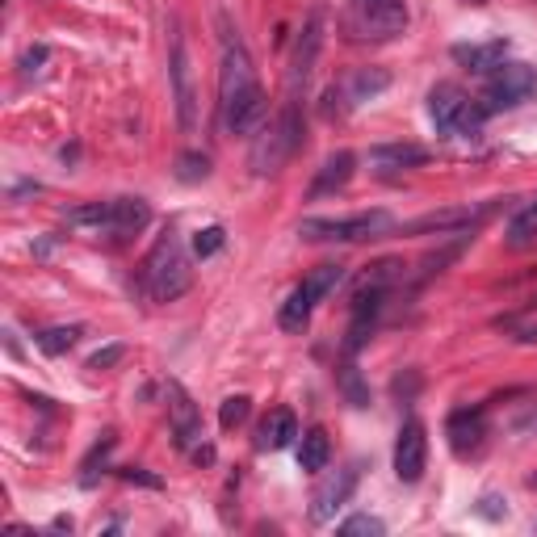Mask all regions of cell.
<instances>
[{
	"mask_svg": "<svg viewBox=\"0 0 537 537\" xmlns=\"http://www.w3.org/2000/svg\"><path fill=\"white\" fill-rule=\"evenodd\" d=\"M219 118H223L227 135H252V131H261L269 118V101H265L261 80H256L252 55L244 51V42L231 34H227L223 72H219Z\"/></svg>",
	"mask_w": 537,
	"mask_h": 537,
	"instance_id": "6da1fadb",
	"label": "cell"
},
{
	"mask_svg": "<svg viewBox=\"0 0 537 537\" xmlns=\"http://www.w3.org/2000/svg\"><path fill=\"white\" fill-rule=\"evenodd\" d=\"M139 286L152 303H177L181 294H189L193 286V261L185 252V240L177 231H164L160 240L152 244V252L143 256L139 269Z\"/></svg>",
	"mask_w": 537,
	"mask_h": 537,
	"instance_id": "7a4b0ae2",
	"label": "cell"
},
{
	"mask_svg": "<svg viewBox=\"0 0 537 537\" xmlns=\"http://www.w3.org/2000/svg\"><path fill=\"white\" fill-rule=\"evenodd\" d=\"M303 147V105L298 101H282V110L269 126H261L252 139L248 164L256 177H273L294 160V152Z\"/></svg>",
	"mask_w": 537,
	"mask_h": 537,
	"instance_id": "3957f363",
	"label": "cell"
},
{
	"mask_svg": "<svg viewBox=\"0 0 537 537\" xmlns=\"http://www.w3.org/2000/svg\"><path fill=\"white\" fill-rule=\"evenodd\" d=\"M428 118H433L437 135L445 139H470L483 131L487 122V105H479L470 93H462L458 84H437L428 93Z\"/></svg>",
	"mask_w": 537,
	"mask_h": 537,
	"instance_id": "277c9868",
	"label": "cell"
},
{
	"mask_svg": "<svg viewBox=\"0 0 537 537\" xmlns=\"http://www.w3.org/2000/svg\"><path fill=\"white\" fill-rule=\"evenodd\" d=\"M345 30L357 42H391L407 30V0H349Z\"/></svg>",
	"mask_w": 537,
	"mask_h": 537,
	"instance_id": "5b68a950",
	"label": "cell"
},
{
	"mask_svg": "<svg viewBox=\"0 0 537 537\" xmlns=\"http://www.w3.org/2000/svg\"><path fill=\"white\" fill-rule=\"evenodd\" d=\"M395 231V219L386 210H361L349 214V219H303L298 223V235L311 244H361V240H378V235Z\"/></svg>",
	"mask_w": 537,
	"mask_h": 537,
	"instance_id": "8992f818",
	"label": "cell"
},
{
	"mask_svg": "<svg viewBox=\"0 0 537 537\" xmlns=\"http://www.w3.org/2000/svg\"><path fill=\"white\" fill-rule=\"evenodd\" d=\"M395 269H399L395 261L374 265L370 282L357 290V298H353V319H349V332H345V357H357V353L365 349V340L374 336L378 315H382V298H386V286H391Z\"/></svg>",
	"mask_w": 537,
	"mask_h": 537,
	"instance_id": "52a82bcc",
	"label": "cell"
},
{
	"mask_svg": "<svg viewBox=\"0 0 537 537\" xmlns=\"http://www.w3.org/2000/svg\"><path fill=\"white\" fill-rule=\"evenodd\" d=\"M168 80H173V101H177V122L181 131L198 126V84H193V63H189V47L185 34L173 21V47H168Z\"/></svg>",
	"mask_w": 537,
	"mask_h": 537,
	"instance_id": "ba28073f",
	"label": "cell"
},
{
	"mask_svg": "<svg viewBox=\"0 0 537 537\" xmlns=\"http://www.w3.org/2000/svg\"><path fill=\"white\" fill-rule=\"evenodd\" d=\"M319 47H324V13H311L307 26L298 30V38H294V55H290V72H286V101L303 105V93H307V80L315 72Z\"/></svg>",
	"mask_w": 537,
	"mask_h": 537,
	"instance_id": "9c48e42d",
	"label": "cell"
},
{
	"mask_svg": "<svg viewBox=\"0 0 537 537\" xmlns=\"http://www.w3.org/2000/svg\"><path fill=\"white\" fill-rule=\"evenodd\" d=\"M445 441L454 449V458H479L487 445V407L483 403L454 407L445 420Z\"/></svg>",
	"mask_w": 537,
	"mask_h": 537,
	"instance_id": "30bf717a",
	"label": "cell"
},
{
	"mask_svg": "<svg viewBox=\"0 0 537 537\" xmlns=\"http://www.w3.org/2000/svg\"><path fill=\"white\" fill-rule=\"evenodd\" d=\"M537 89V72L529 63H500L496 72H487V114L491 110H512Z\"/></svg>",
	"mask_w": 537,
	"mask_h": 537,
	"instance_id": "8fae6325",
	"label": "cell"
},
{
	"mask_svg": "<svg viewBox=\"0 0 537 537\" xmlns=\"http://www.w3.org/2000/svg\"><path fill=\"white\" fill-rule=\"evenodd\" d=\"M424 466H428V433L412 416V420H403L399 437H395V479L412 487L424 479Z\"/></svg>",
	"mask_w": 537,
	"mask_h": 537,
	"instance_id": "7c38bea8",
	"label": "cell"
},
{
	"mask_svg": "<svg viewBox=\"0 0 537 537\" xmlns=\"http://www.w3.org/2000/svg\"><path fill=\"white\" fill-rule=\"evenodd\" d=\"M491 214V206H479V210H470V206H454V210H433V214H420V219L412 223H403L399 231L403 235H462V231H475L483 219Z\"/></svg>",
	"mask_w": 537,
	"mask_h": 537,
	"instance_id": "4fadbf2b",
	"label": "cell"
},
{
	"mask_svg": "<svg viewBox=\"0 0 537 537\" xmlns=\"http://www.w3.org/2000/svg\"><path fill=\"white\" fill-rule=\"evenodd\" d=\"M164 395H168V420H173L177 445L181 449H198L202 445V412H198V403H193V395L185 391L181 382H168Z\"/></svg>",
	"mask_w": 537,
	"mask_h": 537,
	"instance_id": "5bb4252c",
	"label": "cell"
},
{
	"mask_svg": "<svg viewBox=\"0 0 537 537\" xmlns=\"http://www.w3.org/2000/svg\"><path fill=\"white\" fill-rule=\"evenodd\" d=\"M353 487H357V466L336 470L332 479L319 483L315 504H311V521H328L336 508H345V504H349V496H353Z\"/></svg>",
	"mask_w": 537,
	"mask_h": 537,
	"instance_id": "9a60e30c",
	"label": "cell"
},
{
	"mask_svg": "<svg viewBox=\"0 0 537 537\" xmlns=\"http://www.w3.org/2000/svg\"><path fill=\"white\" fill-rule=\"evenodd\" d=\"M433 160V152L420 143H378L370 147V164L378 173H403V168H424Z\"/></svg>",
	"mask_w": 537,
	"mask_h": 537,
	"instance_id": "2e32d148",
	"label": "cell"
},
{
	"mask_svg": "<svg viewBox=\"0 0 537 537\" xmlns=\"http://www.w3.org/2000/svg\"><path fill=\"white\" fill-rule=\"evenodd\" d=\"M294 437H298L294 412L290 407H273V412L261 420V428H256V449H261V454H273V449L294 445Z\"/></svg>",
	"mask_w": 537,
	"mask_h": 537,
	"instance_id": "e0dca14e",
	"label": "cell"
},
{
	"mask_svg": "<svg viewBox=\"0 0 537 537\" xmlns=\"http://www.w3.org/2000/svg\"><path fill=\"white\" fill-rule=\"evenodd\" d=\"M353 168H357V156L353 152H332L324 164H319V173L311 181V198H328V193H340V189L353 181Z\"/></svg>",
	"mask_w": 537,
	"mask_h": 537,
	"instance_id": "ac0fdd59",
	"label": "cell"
},
{
	"mask_svg": "<svg viewBox=\"0 0 537 537\" xmlns=\"http://www.w3.org/2000/svg\"><path fill=\"white\" fill-rule=\"evenodd\" d=\"M504 42L500 38H491V42H475V47H466V42H458V47H454V59L462 63V68L466 72H496L500 68V63H504Z\"/></svg>",
	"mask_w": 537,
	"mask_h": 537,
	"instance_id": "d6986e66",
	"label": "cell"
},
{
	"mask_svg": "<svg viewBox=\"0 0 537 537\" xmlns=\"http://www.w3.org/2000/svg\"><path fill=\"white\" fill-rule=\"evenodd\" d=\"M152 223V206L143 198H114V214H110V235H135Z\"/></svg>",
	"mask_w": 537,
	"mask_h": 537,
	"instance_id": "ffe728a7",
	"label": "cell"
},
{
	"mask_svg": "<svg viewBox=\"0 0 537 537\" xmlns=\"http://www.w3.org/2000/svg\"><path fill=\"white\" fill-rule=\"evenodd\" d=\"M332 462V441H328V433L324 428H307V433H298V466L307 470V475H319Z\"/></svg>",
	"mask_w": 537,
	"mask_h": 537,
	"instance_id": "44dd1931",
	"label": "cell"
},
{
	"mask_svg": "<svg viewBox=\"0 0 537 537\" xmlns=\"http://www.w3.org/2000/svg\"><path fill=\"white\" fill-rule=\"evenodd\" d=\"M315 307H319V303L311 298V290H307V286H294L290 298L282 303V311H277V324H282V332H307Z\"/></svg>",
	"mask_w": 537,
	"mask_h": 537,
	"instance_id": "7402d4cb",
	"label": "cell"
},
{
	"mask_svg": "<svg viewBox=\"0 0 537 537\" xmlns=\"http://www.w3.org/2000/svg\"><path fill=\"white\" fill-rule=\"evenodd\" d=\"M386 84H391V72H382V68H357L340 93H345V97L357 105V101H370L374 93H382Z\"/></svg>",
	"mask_w": 537,
	"mask_h": 537,
	"instance_id": "603a6c76",
	"label": "cell"
},
{
	"mask_svg": "<svg viewBox=\"0 0 537 537\" xmlns=\"http://www.w3.org/2000/svg\"><path fill=\"white\" fill-rule=\"evenodd\" d=\"M303 286L311 290L315 303H324V298H332L340 286H345V265H319V269L307 277Z\"/></svg>",
	"mask_w": 537,
	"mask_h": 537,
	"instance_id": "cb8c5ba5",
	"label": "cell"
},
{
	"mask_svg": "<svg viewBox=\"0 0 537 537\" xmlns=\"http://www.w3.org/2000/svg\"><path fill=\"white\" fill-rule=\"evenodd\" d=\"M336 382H340V391H345V399H349L353 407H370V386H365V378H361V370H357L353 361L340 365Z\"/></svg>",
	"mask_w": 537,
	"mask_h": 537,
	"instance_id": "d4e9b609",
	"label": "cell"
},
{
	"mask_svg": "<svg viewBox=\"0 0 537 537\" xmlns=\"http://www.w3.org/2000/svg\"><path fill=\"white\" fill-rule=\"evenodd\" d=\"M80 324H68V328H47V332H42L38 336V349L42 353H47V357H63V353H68L72 345H76V340H80Z\"/></svg>",
	"mask_w": 537,
	"mask_h": 537,
	"instance_id": "484cf974",
	"label": "cell"
},
{
	"mask_svg": "<svg viewBox=\"0 0 537 537\" xmlns=\"http://www.w3.org/2000/svg\"><path fill=\"white\" fill-rule=\"evenodd\" d=\"M533 235H537V202H529L517 219L508 223V244L512 248H525V244H533Z\"/></svg>",
	"mask_w": 537,
	"mask_h": 537,
	"instance_id": "4316f807",
	"label": "cell"
},
{
	"mask_svg": "<svg viewBox=\"0 0 537 537\" xmlns=\"http://www.w3.org/2000/svg\"><path fill=\"white\" fill-rule=\"evenodd\" d=\"M248 412H252V399L248 395H231V399H223V407H219V424L227 428H240L244 420H248Z\"/></svg>",
	"mask_w": 537,
	"mask_h": 537,
	"instance_id": "83f0119b",
	"label": "cell"
},
{
	"mask_svg": "<svg viewBox=\"0 0 537 537\" xmlns=\"http://www.w3.org/2000/svg\"><path fill=\"white\" fill-rule=\"evenodd\" d=\"M206 177H210V160H206L202 152H185V156L177 160V181L193 185V181H206Z\"/></svg>",
	"mask_w": 537,
	"mask_h": 537,
	"instance_id": "f1b7e54d",
	"label": "cell"
},
{
	"mask_svg": "<svg viewBox=\"0 0 537 537\" xmlns=\"http://www.w3.org/2000/svg\"><path fill=\"white\" fill-rule=\"evenodd\" d=\"M227 244V231L223 227H202L198 235H193V256H198V261H206V256H214Z\"/></svg>",
	"mask_w": 537,
	"mask_h": 537,
	"instance_id": "f546056e",
	"label": "cell"
},
{
	"mask_svg": "<svg viewBox=\"0 0 537 537\" xmlns=\"http://www.w3.org/2000/svg\"><path fill=\"white\" fill-rule=\"evenodd\" d=\"M122 357H126V345H110V349H97V353L89 357V370H97V374H101V370H114V365H118Z\"/></svg>",
	"mask_w": 537,
	"mask_h": 537,
	"instance_id": "4dcf8cb0",
	"label": "cell"
},
{
	"mask_svg": "<svg viewBox=\"0 0 537 537\" xmlns=\"http://www.w3.org/2000/svg\"><path fill=\"white\" fill-rule=\"evenodd\" d=\"M340 533H345V537H353V533H386V525L378 517H365V512H361V517H349L345 525H340Z\"/></svg>",
	"mask_w": 537,
	"mask_h": 537,
	"instance_id": "1f68e13d",
	"label": "cell"
},
{
	"mask_svg": "<svg viewBox=\"0 0 537 537\" xmlns=\"http://www.w3.org/2000/svg\"><path fill=\"white\" fill-rule=\"evenodd\" d=\"M118 479H126V483H139V487H164L156 475H147V470H139V466H126V470H118Z\"/></svg>",
	"mask_w": 537,
	"mask_h": 537,
	"instance_id": "d6a6232c",
	"label": "cell"
},
{
	"mask_svg": "<svg viewBox=\"0 0 537 537\" xmlns=\"http://www.w3.org/2000/svg\"><path fill=\"white\" fill-rule=\"evenodd\" d=\"M529 487H537V475H533V479H529Z\"/></svg>",
	"mask_w": 537,
	"mask_h": 537,
	"instance_id": "836d02e7",
	"label": "cell"
}]
</instances>
